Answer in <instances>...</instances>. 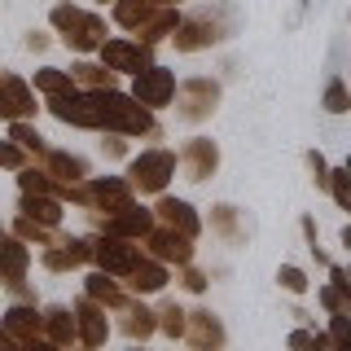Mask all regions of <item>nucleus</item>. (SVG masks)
I'll list each match as a JSON object with an SVG mask.
<instances>
[{
    "instance_id": "6e6552de",
    "label": "nucleus",
    "mask_w": 351,
    "mask_h": 351,
    "mask_svg": "<svg viewBox=\"0 0 351 351\" xmlns=\"http://www.w3.org/2000/svg\"><path fill=\"white\" fill-rule=\"evenodd\" d=\"M149 49H154V44H145V40H106L97 53H101V62L110 66V71L141 75L149 66Z\"/></svg>"
},
{
    "instance_id": "4468645a",
    "label": "nucleus",
    "mask_w": 351,
    "mask_h": 351,
    "mask_svg": "<svg viewBox=\"0 0 351 351\" xmlns=\"http://www.w3.org/2000/svg\"><path fill=\"white\" fill-rule=\"evenodd\" d=\"M9 329V334H14V343L18 347H36V343H49V338H44V316L36 312V307H9L5 312V321H0Z\"/></svg>"
},
{
    "instance_id": "ddd939ff",
    "label": "nucleus",
    "mask_w": 351,
    "mask_h": 351,
    "mask_svg": "<svg viewBox=\"0 0 351 351\" xmlns=\"http://www.w3.org/2000/svg\"><path fill=\"white\" fill-rule=\"evenodd\" d=\"M88 189H93V206H101V211L114 215V211H128V206H132L136 184H132V180H119V176H97Z\"/></svg>"
},
{
    "instance_id": "2f4dec72",
    "label": "nucleus",
    "mask_w": 351,
    "mask_h": 351,
    "mask_svg": "<svg viewBox=\"0 0 351 351\" xmlns=\"http://www.w3.org/2000/svg\"><path fill=\"white\" fill-rule=\"evenodd\" d=\"M321 106L329 110V114H347V110H351V88H347L343 80H329V84H325Z\"/></svg>"
},
{
    "instance_id": "c03bdc74",
    "label": "nucleus",
    "mask_w": 351,
    "mask_h": 351,
    "mask_svg": "<svg viewBox=\"0 0 351 351\" xmlns=\"http://www.w3.org/2000/svg\"><path fill=\"white\" fill-rule=\"evenodd\" d=\"M154 5H176V0H154Z\"/></svg>"
},
{
    "instance_id": "9d476101",
    "label": "nucleus",
    "mask_w": 351,
    "mask_h": 351,
    "mask_svg": "<svg viewBox=\"0 0 351 351\" xmlns=\"http://www.w3.org/2000/svg\"><path fill=\"white\" fill-rule=\"evenodd\" d=\"M132 97H141L149 110H158V106H167L171 97H176V75L171 71H162V66H145V71L136 75V84H132Z\"/></svg>"
},
{
    "instance_id": "c85d7f7f",
    "label": "nucleus",
    "mask_w": 351,
    "mask_h": 351,
    "mask_svg": "<svg viewBox=\"0 0 351 351\" xmlns=\"http://www.w3.org/2000/svg\"><path fill=\"white\" fill-rule=\"evenodd\" d=\"M154 9H158L154 0H119V5H114V22H119V27H128V31H136Z\"/></svg>"
},
{
    "instance_id": "4be33fe9",
    "label": "nucleus",
    "mask_w": 351,
    "mask_h": 351,
    "mask_svg": "<svg viewBox=\"0 0 351 351\" xmlns=\"http://www.w3.org/2000/svg\"><path fill=\"white\" fill-rule=\"evenodd\" d=\"M18 211L31 215V219H40V224H49V228H58L62 224V197L58 193H22Z\"/></svg>"
},
{
    "instance_id": "4c0bfd02",
    "label": "nucleus",
    "mask_w": 351,
    "mask_h": 351,
    "mask_svg": "<svg viewBox=\"0 0 351 351\" xmlns=\"http://www.w3.org/2000/svg\"><path fill=\"white\" fill-rule=\"evenodd\" d=\"M329 343H334V347H351V321H347V316H334V329H329Z\"/></svg>"
},
{
    "instance_id": "39448f33",
    "label": "nucleus",
    "mask_w": 351,
    "mask_h": 351,
    "mask_svg": "<svg viewBox=\"0 0 351 351\" xmlns=\"http://www.w3.org/2000/svg\"><path fill=\"white\" fill-rule=\"evenodd\" d=\"M219 106V84L215 80H189L176 88V114L184 119V123H202V119H211Z\"/></svg>"
},
{
    "instance_id": "a18cd8bd",
    "label": "nucleus",
    "mask_w": 351,
    "mask_h": 351,
    "mask_svg": "<svg viewBox=\"0 0 351 351\" xmlns=\"http://www.w3.org/2000/svg\"><path fill=\"white\" fill-rule=\"evenodd\" d=\"M347 171H351V158H347Z\"/></svg>"
},
{
    "instance_id": "f257e3e1",
    "label": "nucleus",
    "mask_w": 351,
    "mask_h": 351,
    "mask_svg": "<svg viewBox=\"0 0 351 351\" xmlns=\"http://www.w3.org/2000/svg\"><path fill=\"white\" fill-rule=\"evenodd\" d=\"M53 119L75 128H106L119 136H154V114L141 97H123L114 88H88L71 97H49Z\"/></svg>"
},
{
    "instance_id": "dca6fc26",
    "label": "nucleus",
    "mask_w": 351,
    "mask_h": 351,
    "mask_svg": "<svg viewBox=\"0 0 351 351\" xmlns=\"http://www.w3.org/2000/svg\"><path fill=\"white\" fill-rule=\"evenodd\" d=\"M93 259V241H84V237H62V241H53L49 250H44V268L49 272H66V268H80V263Z\"/></svg>"
},
{
    "instance_id": "c756f323",
    "label": "nucleus",
    "mask_w": 351,
    "mask_h": 351,
    "mask_svg": "<svg viewBox=\"0 0 351 351\" xmlns=\"http://www.w3.org/2000/svg\"><path fill=\"white\" fill-rule=\"evenodd\" d=\"M9 136H14L27 154H40V158H44V149H49V145H44V136L27 123V119H14V123H9Z\"/></svg>"
},
{
    "instance_id": "72a5a7b5",
    "label": "nucleus",
    "mask_w": 351,
    "mask_h": 351,
    "mask_svg": "<svg viewBox=\"0 0 351 351\" xmlns=\"http://www.w3.org/2000/svg\"><path fill=\"white\" fill-rule=\"evenodd\" d=\"M162 334H167V338H184V329H189V312H184V307L180 303H167V307H162Z\"/></svg>"
},
{
    "instance_id": "b1692460",
    "label": "nucleus",
    "mask_w": 351,
    "mask_h": 351,
    "mask_svg": "<svg viewBox=\"0 0 351 351\" xmlns=\"http://www.w3.org/2000/svg\"><path fill=\"white\" fill-rule=\"evenodd\" d=\"M176 27H180V14H176L171 5H158V9H154V14L141 22L136 31H141V40H145V44H158V40L176 36Z\"/></svg>"
},
{
    "instance_id": "7c9ffc66",
    "label": "nucleus",
    "mask_w": 351,
    "mask_h": 351,
    "mask_svg": "<svg viewBox=\"0 0 351 351\" xmlns=\"http://www.w3.org/2000/svg\"><path fill=\"white\" fill-rule=\"evenodd\" d=\"M71 75H75V84H84V88H110V66H93V62H80V66H71Z\"/></svg>"
},
{
    "instance_id": "393cba45",
    "label": "nucleus",
    "mask_w": 351,
    "mask_h": 351,
    "mask_svg": "<svg viewBox=\"0 0 351 351\" xmlns=\"http://www.w3.org/2000/svg\"><path fill=\"white\" fill-rule=\"evenodd\" d=\"M84 294H93L97 303H106V307H123L128 303V294L119 290V281H114V272H93V277L84 281Z\"/></svg>"
},
{
    "instance_id": "412c9836",
    "label": "nucleus",
    "mask_w": 351,
    "mask_h": 351,
    "mask_svg": "<svg viewBox=\"0 0 351 351\" xmlns=\"http://www.w3.org/2000/svg\"><path fill=\"white\" fill-rule=\"evenodd\" d=\"M184 338H189L193 347H224V325L215 321V312L197 307V312H189V329H184Z\"/></svg>"
},
{
    "instance_id": "9b49d317",
    "label": "nucleus",
    "mask_w": 351,
    "mask_h": 351,
    "mask_svg": "<svg viewBox=\"0 0 351 351\" xmlns=\"http://www.w3.org/2000/svg\"><path fill=\"white\" fill-rule=\"evenodd\" d=\"M75 316H80V343L84 347H101L110 338V325H106V303H97L93 294H84L75 303Z\"/></svg>"
},
{
    "instance_id": "ea45409f",
    "label": "nucleus",
    "mask_w": 351,
    "mask_h": 351,
    "mask_svg": "<svg viewBox=\"0 0 351 351\" xmlns=\"http://www.w3.org/2000/svg\"><path fill=\"white\" fill-rule=\"evenodd\" d=\"M307 162H312V171H316V184H321V189H329V167H325V158H321V154H307Z\"/></svg>"
},
{
    "instance_id": "a19ab883",
    "label": "nucleus",
    "mask_w": 351,
    "mask_h": 351,
    "mask_svg": "<svg viewBox=\"0 0 351 351\" xmlns=\"http://www.w3.org/2000/svg\"><path fill=\"white\" fill-rule=\"evenodd\" d=\"M184 285H189L193 294H202V290H206V277H202L197 268H189V263H184Z\"/></svg>"
},
{
    "instance_id": "bb28decb",
    "label": "nucleus",
    "mask_w": 351,
    "mask_h": 351,
    "mask_svg": "<svg viewBox=\"0 0 351 351\" xmlns=\"http://www.w3.org/2000/svg\"><path fill=\"white\" fill-rule=\"evenodd\" d=\"M36 88L44 97H71L80 84H75L71 71H53V66H44V71H36Z\"/></svg>"
},
{
    "instance_id": "aec40b11",
    "label": "nucleus",
    "mask_w": 351,
    "mask_h": 351,
    "mask_svg": "<svg viewBox=\"0 0 351 351\" xmlns=\"http://www.w3.org/2000/svg\"><path fill=\"white\" fill-rule=\"evenodd\" d=\"M154 211H158V219H162V224L180 228L184 237H197V233H202V219H197V211H193L189 202H180V197H162V202L154 206Z\"/></svg>"
},
{
    "instance_id": "37998d69",
    "label": "nucleus",
    "mask_w": 351,
    "mask_h": 351,
    "mask_svg": "<svg viewBox=\"0 0 351 351\" xmlns=\"http://www.w3.org/2000/svg\"><path fill=\"white\" fill-rule=\"evenodd\" d=\"M343 246H347V250H351V224H347V228H343Z\"/></svg>"
},
{
    "instance_id": "f8f14e48",
    "label": "nucleus",
    "mask_w": 351,
    "mask_h": 351,
    "mask_svg": "<svg viewBox=\"0 0 351 351\" xmlns=\"http://www.w3.org/2000/svg\"><path fill=\"white\" fill-rule=\"evenodd\" d=\"M180 167L189 180H206V176H215L219 167V149H215V141H206V136H193L189 145L180 149Z\"/></svg>"
},
{
    "instance_id": "7ed1b4c3",
    "label": "nucleus",
    "mask_w": 351,
    "mask_h": 351,
    "mask_svg": "<svg viewBox=\"0 0 351 351\" xmlns=\"http://www.w3.org/2000/svg\"><path fill=\"white\" fill-rule=\"evenodd\" d=\"M53 27L62 31V40L71 44L75 53H93V49L106 44V22L97 14L75 9V5H58V9H53Z\"/></svg>"
},
{
    "instance_id": "e433bc0d",
    "label": "nucleus",
    "mask_w": 351,
    "mask_h": 351,
    "mask_svg": "<svg viewBox=\"0 0 351 351\" xmlns=\"http://www.w3.org/2000/svg\"><path fill=\"white\" fill-rule=\"evenodd\" d=\"M22 154H27V149H22L14 136H9V141H0V167H18V171H22V162H27Z\"/></svg>"
},
{
    "instance_id": "6ab92c4d",
    "label": "nucleus",
    "mask_w": 351,
    "mask_h": 351,
    "mask_svg": "<svg viewBox=\"0 0 351 351\" xmlns=\"http://www.w3.org/2000/svg\"><path fill=\"white\" fill-rule=\"evenodd\" d=\"M44 171H49L58 184H80V180H88V162L75 158V154H66V149H44Z\"/></svg>"
},
{
    "instance_id": "2eb2a0df",
    "label": "nucleus",
    "mask_w": 351,
    "mask_h": 351,
    "mask_svg": "<svg viewBox=\"0 0 351 351\" xmlns=\"http://www.w3.org/2000/svg\"><path fill=\"white\" fill-rule=\"evenodd\" d=\"M36 114V97H31V88L18 80V75H0V119H27Z\"/></svg>"
},
{
    "instance_id": "58836bf2",
    "label": "nucleus",
    "mask_w": 351,
    "mask_h": 351,
    "mask_svg": "<svg viewBox=\"0 0 351 351\" xmlns=\"http://www.w3.org/2000/svg\"><path fill=\"white\" fill-rule=\"evenodd\" d=\"M321 343H329L325 334H307V329H299V334H290V347H321Z\"/></svg>"
},
{
    "instance_id": "f3484780",
    "label": "nucleus",
    "mask_w": 351,
    "mask_h": 351,
    "mask_svg": "<svg viewBox=\"0 0 351 351\" xmlns=\"http://www.w3.org/2000/svg\"><path fill=\"white\" fill-rule=\"evenodd\" d=\"M154 215L158 211H145V206H128V211H114L106 219V233H119V237H132V241H141V237H149V228H154Z\"/></svg>"
},
{
    "instance_id": "a211bd4d",
    "label": "nucleus",
    "mask_w": 351,
    "mask_h": 351,
    "mask_svg": "<svg viewBox=\"0 0 351 351\" xmlns=\"http://www.w3.org/2000/svg\"><path fill=\"white\" fill-rule=\"evenodd\" d=\"M44 338H49L53 347L80 343V316H75L71 307H49V312H44Z\"/></svg>"
},
{
    "instance_id": "5701e85b",
    "label": "nucleus",
    "mask_w": 351,
    "mask_h": 351,
    "mask_svg": "<svg viewBox=\"0 0 351 351\" xmlns=\"http://www.w3.org/2000/svg\"><path fill=\"white\" fill-rule=\"evenodd\" d=\"M128 285L136 294H154V290H162V285H167V263L162 259H141L136 268L128 272Z\"/></svg>"
},
{
    "instance_id": "20e7f679",
    "label": "nucleus",
    "mask_w": 351,
    "mask_h": 351,
    "mask_svg": "<svg viewBox=\"0 0 351 351\" xmlns=\"http://www.w3.org/2000/svg\"><path fill=\"white\" fill-rule=\"evenodd\" d=\"M176 154L171 149H145V154H136V158L128 162V180L136 184L141 193H162L167 189V180L176 176Z\"/></svg>"
},
{
    "instance_id": "473e14b6",
    "label": "nucleus",
    "mask_w": 351,
    "mask_h": 351,
    "mask_svg": "<svg viewBox=\"0 0 351 351\" xmlns=\"http://www.w3.org/2000/svg\"><path fill=\"white\" fill-rule=\"evenodd\" d=\"M321 303H325L334 316H351V285H338V281H329L325 290H321Z\"/></svg>"
},
{
    "instance_id": "0eeeda50",
    "label": "nucleus",
    "mask_w": 351,
    "mask_h": 351,
    "mask_svg": "<svg viewBox=\"0 0 351 351\" xmlns=\"http://www.w3.org/2000/svg\"><path fill=\"white\" fill-rule=\"evenodd\" d=\"M149 255L162 259V263H176V268H184V263H193V237H184L180 228L171 224H154L149 237H145Z\"/></svg>"
},
{
    "instance_id": "c9c22d12",
    "label": "nucleus",
    "mask_w": 351,
    "mask_h": 351,
    "mask_svg": "<svg viewBox=\"0 0 351 351\" xmlns=\"http://www.w3.org/2000/svg\"><path fill=\"white\" fill-rule=\"evenodd\" d=\"M277 281H281V290H290V294H303L307 290V277L294 268V263H281V268H277Z\"/></svg>"
},
{
    "instance_id": "423d86ee",
    "label": "nucleus",
    "mask_w": 351,
    "mask_h": 351,
    "mask_svg": "<svg viewBox=\"0 0 351 351\" xmlns=\"http://www.w3.org/2000/svg\"><path fill=\"white\" fill-rule=\"evenodd\" d=\"M93 259H97V268L114 272V277H128V272L141 263V246H132V237L106 233L101 241H93Z\"/></svg>"
},
{
    "instance_id": "49530a36",
    "label": "nucleus",
    "mask_w": 351,
    "mask_h": 351,
    "mask_svg": "<svg viewBox=\"0 0 351 351\" xmlns=\"http://www.w3.org/2000/svg\"><path fill=\"white\" fill-rule=\"evenodd\" d=\"M307 5H312V0H307Z\"/></svg>"
},
{
    "instance_id": "79ce46f5",
    "label": "nucleus",
    "mask_w": 351,
    "mask_h": 351,
    "mask_svg": "<svg viewBox=\"0 0 351 351\" xmlns=\"http://www.w3.org/2000/svg\"><path fill=\"white\" fill-rule=\"evenodd\" d=\"M44 44H49V40H44L40 31H31V36H27V49H44Z\"/></svg>"
},
{
    "instance_id": "1a4fd4ad",
    "label": "nucleus",
    "mask_w": 351,
    "mask_h": 351,
    "mask_svg": "<svg viewBox=\"0 0 351 351\" xmlns=\"http://www.w3.org/2000/svg\"><path fill=\"white\" fill-rule=\"evenodd\" d=\"M27 268H31L27 237H18V233H5V228H0V281H5V285H14V290L22 294Z\"/></svg>"
},
{
    "instance_id": "f704fd0d",
    "label": "nucleus",
    "mask_w": 351,
    "mask_h": 351,
    "mask_svg": "<svg viewBox=\"0 0 351 351\" xmlns=\"http://www.w3.org/2000/svg\"><path fill=\"white\" fill-rule=\"evenodd\" d=\"M329 193H334V202L343 206V211H351V171H329Z\"/></svg>"
},
{
    "instance_id": "cd10ccee",
    "label": "nucleus",
    "mask_w": 351,
    "mask_h": 351,
    "mask_svg": "<svg viewBox=\"0 0 351 351\" xmlns=\"http://www.w3.org/2000/svg\"><path fill=\"white\" fill-rule=\"evenodd\" d=\"M211 228L228 241V246H241V241H246V228L237 224V211H233V206H211Z\"/></svg>"
},
{
    "instance_id": "a878e982",
    "label": "nucleus",
    "mask_w": 351,
    "mask_h": 351,
    "mask_svg": "<svg viewBox=\"0 0 351 351\" xmlns=\"http://www.w3.org/2000/svg\"><path fill=\"white\" fill-rule=\"evenodd\" d=\"M154 329H158V321H154V312L145 303H123V334L128 338H149Z\"/></svg>"
},
{
    "instance_id": "f03ea898",
    "label": "nucleus",
    "mask_w": 351,
    "mask_h": 351,
    "mask_svg": "<svg viewBox=\"0 0 351 351\" xmlns=\"http://www.w3.org/2000/svg\"><path fill=\"white\" fill-rule=\"evenodd\" d=\"M241 27V14L237 5H228V0H211V5L193 9L189 18H180V27H176V49L180 53H197V49H211V44L237 36Z\"/></svg>"
}]
</instances>
